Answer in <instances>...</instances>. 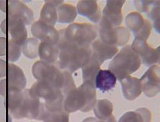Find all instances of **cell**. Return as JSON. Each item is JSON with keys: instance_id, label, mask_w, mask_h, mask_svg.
Masks as SVG:
<instances>
[{"instance_id": "6da1fadb", "label": "cell", "mask_w": 160, "mask_h": 122, "mask_svg": "<svg viewBox=\"0 0 160 122\" xmlns=\"http://www.w3.org/2000/svg\"><path fill=\"white\" fill-rule=\"evenodd\" d=\"M57 46L59 51L56 62L58 67L70 73L81 68L91 55V48L78 47L67 41L61 34Z\"/></svg>"}, {"instance_id": "7a4b0ae2", "label": "cell", "mask_w": 160, "mask_h": 122, "mask_svg": "<svg viewBox=\"0 0 160 122\" xmlns=\"http://www.w3.org/2000/svg\"><path fill=\"white\" fill-rule=\"evenodd\" d=\"M32 73L37 80L45 81L60 89L64 96L77 88L71 73L61 71L58 66L43 61H37L32 66Z\"/></svg>"}, {"instance_id": "3957f363", "label": "cell", "mask_w": 160, "mask_h": 122, "mask_svg": "<svg viewBox=\"0 0 160 122\" xmlns=\"http://www.w3.org/2000/svg\"><path fill=\"white\" fill-rule=\"evenodd\" d=\"M96 101L95 86L83 82L79 88L64 96V109L68 113L77 111L89 112L93 108Z\"/></svg>"}, {"instance_id": "277c9868", "label": "cell", "mask_w": 160, "mask_h": 122, "mask_svg": "<svg viewBox=\"0 0 160 122\" xmlns=\"http://www.w3.org/2000/svg\"><path fill=\"white\" fill-rule=\"evenodd\" d=\"M141 65L140 57L134 52L131 45H127L120 50L109 65V70L115 75L116 79H122L137 71Z\"/></svg>"}, {"instance_id": "5b68a950", "label": "cell", "mask_w": 160, "mask_h": 122, "mask_svg": "<svg viewBox=\"0 0 160 122\" xmlns=\"http://www.w3.org/2000/svg\"><path fill=\"white\" fill-rule=\"evenodd\" d=\"M31 93L38 98L45 100L43 106L48 110L58 111L64 109V96L60 89L49 83L38 80L29 89Z\"/></svg>"}, {"instance_id": "8992f818", "label": "cell", "mask_w": 160, "mask_h": 122, "mask_svg": "<svg viewBox=\"0 0 160 122\" xmlns=\"http://www.w3.org/2000/svg\"><path fill=\"white\" fill-rule=\"evenodd\" d=\"M59 33L67 41L84 48H90L97 37L95 28L87 23H73Z\"/></svg>"}, {"instance_id": "52a82bcc", "label": "cell", "mask_w": 160, "mask_h": 122, "mask_svg": "<svg viewBox=\"0 0 160 122\" xmlns=\"http://www.w3.org/2000/svg\"><path fill=\"white\" fill-rule=\"evenodd\" d=\"M99 37L105 44L111 45L122 46L128 43L130 39V31L123 27H113L112 24L100 20Z\"/></svg>"}, {"instance_id": "ba28073f", "label": "cell", "mask_w": 160, "mask_h": 122, "mask_svg": "<svg viewBox=\"0 0 160 122\" xmlns=\"http://www.w3.org/2000/svg\"><path fill=\"white\" fill-rule=\"evenodd\" d=\"M41 109L40 99L32 95L29 90L23 92V98L17 111L13 116L14 119L29 118L37 119Z\"/></svg>"}, {"instance_id": "9c48e42d", "label": "cell", "mask_w": 160, "mask_h": 122, "mask_svg": "<svg viewBox=\"0 0 160 122\" xmlns=\"http://www.w3.org/2000/svg\"><path fill=\"white\" fill-rule=\"evenodd\" d=\"M131 48L133 51L140 57L143 65L150 66L159 62V49H153L149 45L146 41L134 39Z\"/></svg>"}, {"instance_id": "30bf717a", "label": "cell", "mask_w": 160, "mask_h": 122, "mask_svg": "<svg viewBox=\"0 0 160 122\" xmlns=\"http://www.w3.org/2000/svg\"><path fill=\"white\" fill-rule=\"evenodd\" d=\"M141 90L147 97H153L159 92V66H151L140 79Z\"/></svg>"}, {"instance_id": "8fae6325", "label": "cell", "mask_w": 160, "mask_h": 122, "mask_svg": "<svg viewBox=\"0 0 160 122\" xmlns=\"http://www.w3.org/2000/svg\"><path fill=\"white\" fill-rule=\"evenodd\" d=\"M32 35L37 40L57 45L60 40V33L54 27L39 20L31 27Z\"/></svg>"}, {"instance_id": "7c38bea8", "label": "cell", "mask_w": 160, "mask_h": 122, "mask_svg": "<svg viewBox=\"0 0 160 122\" xmlns=\"http://www.w3.org/2000/svg\"><path fill=\"white\" fill-rule=\"evenodd\" d=\"M124 3V0H108L103 10V15L101 19L112 24L113 27H118L122 22V8Z\"/></svg>"}, {"instance_id": "4fadbf2b", "label": "cell", "mask_w": 160, "mask_h": 122, "mask_svg": "<svg viewBox=\"0 0 160 122\" xmlns=\"http://www.w3.org/2000/svg\"><path fill=\"white\" fill-rule=\"evenodd\" d=\"M6 75L8 91H22L24 89L27 79L19 66L14 64H8Z\"/></svg>"}, {"instance_id": "5bb4252c", "label": "cell", "mask_w": 160, "mask_h": 122, "mask_svg": "<svg viewBox=\"0 0 160 122\" xmlns=\"http://www.w3.org/2000/svg\"><path fill=\"white\" fill-rule=\"evenodd\" d=\"M8 17H16L22 20L25 24L30 25L34 20L32 11L19 1H8Z\"/></svg>"}, {"instance_id": "9a60e30c", "label": "cell", "mask_w": 160, "mask_h": 122, "mask_svg": "<svg viewBox=\"0 0 160 122\" xmlns=\"http://www.w3.org/2000/svg\"><path fill=\"white\" fill-rule=\"evenodd\" d=\"M24 23L20 19L8 17L6 19V31L16 43L22 45L27 40V30Z\"/></svg>"}, {"instance_id": "2e32d148", "label": "cell", "mask_w": 160, "mask_h": 122, "mask_svg": "<svg viewBox=\"0 0 160 122\" xmlns=\"http://www.w3.org/2000/svg\"><path fill=\"white\" fill-rule=\"evenodd\" d=\"M91 51L92 56L101 65L104 61L115 56L118 52V49L115 45L106 44L101 40H98L91 44Z\"/></svg>"}, {"instance_id": "e0dca14e", "label": "cell", "mask_w": 160, "mask_h": 122, "mask_svg": "<svg viewBox=\"0 0 160 122\" xmlns=\"http://www.w3.org/2000/svg\"><path fill=\"white\" fill-rule=\"evenodd\" d=\"M122 90L124 97L128 100H134L141 94V85L140 79L128 76L120 81Z\"/></svg>"}, {"instance_id": "ac0fdd59", "label": "cell", "mask_w": 160, "mask_h": 122, "mask_svg": "<svg viewBox=\"0 0 160 122\" xmlns=\"http://www.w3.org/2000/svg\"><path fill=\"white\" fill-rule=\"evenodd\" d=\"M77 11L79 14L85 16L94 23H98L102 19L97 1H80L77 4Z\"/></svg>"}, {"instance_id": "d6986e66", "label": "cell", "mask_w": 160, "mask_h": 122, "mask_svg": "<svg viewBox=\"0 0 160 122\" xmlns=\"http://www.w3.org/2000/svg\"><path fill=\"white\" fill-rule=\"evenodd\" d=\"M116 77L111 71L99 70L96 75L95 86L102 92L112 90L116 83Z\"/></svg>"}, {"instance_id": "ffe728a7", "label": "cell", "mask_w": 160, "mask_h": 122, "mask_svg": "<svg viewBox=\"0 0 160 122\" xmlns=\"http://www.w3.org/2000/svg\"><path fill=\"white\" fill-rule=\"evenodd\" d=\"M93 111L95 116L100 121H115V117L113 115V104L108 99L97 100L94 107Z\"/></svg>"}, {"instance_id": "44dd1931", "label": "cell", "mask_w": 160, "mask_h": 122, "mask_svg": "<svg viewBox=\"0 0 160 122\" xmlns=\"http://www.w3.org/2000/svg\"><path fill=\"white\" fill-rule=\"evenodd\" d=\"M64 1H46L41 11L40 20L52 27L56 24L58 19L57 7Z\"/></svg>"}, {"instance_id": "7402d4cb", "label": "cell", "mask_w": 160, "mask_h": 122, "mask_svg": "<svg viewBox=\"0 0 160 122\" xmlns=\"http://www.w3.org/2000/svg\"><path fill=\"white\" fill-rule=\"evenodd\" d=\"M58 48L57 45L48 42L41 41L38 46V56L41 61L53 65L57 62L58 57Z\"/></svg>"}, {"instance_id": "603a6c76", "label": "cell", "mask_w": 160, "mask_h": 122, "mask_svg": "<svg viewBox=\"0 0 160 122\" xmlns=\"http://www.w3.org/2000/svg\"><path fill=\"white\" fill-rule=\"evenodd\" d=\"M37 119L45 121H68L69 113L64 109L58 111L48 110L43 106V103H41L40 112Z\"/></svg>"}, {"instance_id": "cb8c5ba5", "label": "cell", "mask_w": 160, "mask_h": 122, "mask_svg": "<svg viewBox=\"0 0 160 122\" xmlns=\"http://www.w3.org/2000/svg\"><path fill=\"white\" fill-rule=\"evenodd\" d=\"M83 82L90 83L95 85L96 75L100 70V65L95 58L91 55L89 60L82 67Z\"/></svg>"}, {"instance_id": "d4e9b609", "label": "cell", "mask_w": 160, "mask_h": 122, "mask_svg": "<svg viewBox=\"0 0 160 122\" xmlns=\"http://www.w3.org/2000/svg\"><path fill=\"white\" fill-rule=\"evenodd\" d=\"M59 23H71L75 20L77 12L75 7L70 4H62L57 7Z\"/></svg>"}, {"instance_id": "484cf974", "label": "cell", "mask_w": 160, "mask_h": 122, "mask_svg": "<svg viewBox=\"0 0 160 122\" xmlns=\"http://www.w3.org/2000/svg\"><path fill=\"white\" fill-rule=\"evenodd\" d=\"M151 113L145 108L138 109L134 112H128L120 119V121H150Z\"/></svg>"}, {"instance_id": "4316f807", "label": "cell", "mask_w": 160, "mask_h": 122, "mask_svg": "<svg viewBox=\"0 0 160 122\" xmlns=\"http://www.w3.org/2000/svg\"><path fill=\"white\" fill-rule=\"evenodd\" d=\"M125 23L128 31H132L134 34H135L143 27L145 20L138 12H132L126 16Z\"/></svg>"}, {"instance_id": "83f0119b", "label": "cell", "mask_w": 160, "mask_h": 122, "mask_svg": "<svg viewBox=\"0 0 160 122\" xmlns=\"http://www.w3.org/2000/svg\"><path fill=\"white\" fill-rule=\"evenodd\" d=\"M38 46H39V41L31 37L24 41V43L21 46V50L27 58L34 59L38 56Z\"/></svg>"}, {"instance_id": "f1b7e54d", "label": "cell", "mask_w": 160, "mask_h": 122, "mask_svg": "<svg viewBox=\"0 0 160 122\" xmlns=\"http://www.w3.org/2000/svg\"><path fill=\"white\" fill-rule=\"evenodd\" d=\"M21 45L16 43L12 40L8 41L6 46V53L8 60L9 62H15L18 61L21 55Z\"/></svg>"}, {"instance_id": "f546056e", "label": "cell", "mask_w": 160, "mask_h": 122, "mask_svg": "<svg viewBox=\"0 0 160 122\" xmlns=\"http://www.w3.org/2000/svg\"><path fill=\"white\" fill-rule=\"evenodd\" d=\"M148 17L154 21V27L157 31H159V2L151 1L147 11Z\"/></svg>"}, {"instance_id": "4dcf8cb0", "label": "cell", "mask_w": 160, "mask_h": 122, "mask_svg": "<svg viewBox=\"0 0 160 122\" xmlns=\"http://www.w3.org/2000/svg\"><path fill=\"white\" fill-rule=\"evenodd\" d=\"M151 29H152L151 23L148 20H145V24L143 27L135 34H134L135 36V39L147 41L150 35Z\"/></svg>"}, {"instance_id": "1f68e13d", "label": "cell", "mask_w": 160, "mask_h": 122, "mask_svg": "<svg viewBox=\"0 0 160 122\" xmlns=\"http://www.w3.org/2000/svg\"><path fill=\"white\" fill-rule=\"evenodd\" d=\"M151 1H134V5L138 11L147 12Z\"/></svg>"}, {"instance_id": "d6a6232c", "label": "cell", "mask_w": 160, "mask_h": 122, "mask_svg": "<svg viewBox=\"0 0 160 122\" xmlns=\"http://www.w3.org/2000/svg\"><path fill=\"white\" fill-rule=\"evenodd\" d=\"M7 41L5 37H0V56H3L6 54Z\"/></svg>"}, {"instance_id": "836d02e7", "label": "cell", "mask_w": 160, "mask_h": 122, "mask_svg": "<svg viewBox=\"0 0 160 122\" xmlns=\"http://www.w3.org/2000/svg\"><path fill=\"white\" fill-rule=\"evenodd\" d=\"M8 92L6 79H3L0 82V94L6 97Z\"/></svg>"}, {"instance_id": "e575fe53", "label": "cell", "mask_w": 160, "mask_h": 122, "mask_svg": "<svg viewBox=\"0 0 160 122\" xmlns=\"http://www.w3.org/2000/svg\"><path fill=\"white\" fill-rule=\"evenodd\" d=\"M7 66L6 62L3 60L0 59V77H3L6 75Z\"/></svg>"}, {"instance_id": "d590c367", "label": "cell", "mask_w": 160, "mask_h": 122, "mask_svg": "<svg viewBox=\"0 0 160 122\" xmlns=\"http://www.w3.org/2000/svg\"><path fill=\"white\" fill-rule=\"evenodd\" d=\"M8 7V2L6 1H0V9L3 12H6Z\"/></svg>"}, {"instance_id": "8d00e7d4", "label": "cell", "mask_w": 160, "mask_h": 122, "mask_svg": "<svg viewBox=\"0 0 160 122\" xmlns=\"http://www.w3.org/2000/svg\"><path fill=\"white\" fill-rule=\"evenodd\" d=\"M1 29L2 31L6 34V19H4L1 24Z\"/></svg>"}]
</instances>
